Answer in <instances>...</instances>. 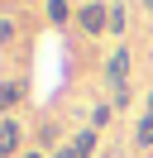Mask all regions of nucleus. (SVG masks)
Returning a JSON list of instances; mask_svg holds the SVG:
<instances>
[{"label": "nucleus", "mask_w": 153, "mask_h": 158, "mask_svg": "<svg viewBox=\"0 0 153 158\" xmlns=\"http://www.w3.org/2000/svg\"><path fill=\"white\" fill-rule=\"evenodd\" d=\"M76 19H81V29H86V34L110 29V10H101V5H81V10H76Z\"/></svg>", "instance_id": "f257e3e1"}, {"label": "nucleus", "mask_w": 153, "mask_h": 158, "mask_svg": "<svg viewBox=\"0 0 153 158\" xmlns=\"http://www.w3.org/2000/svg\"><path fill=\"white\" fill-rule=\"evenodd\" d=\"M105 77L115 81V91L124 86V77H129V53H124V48H115V58L105 62Z\"/></svg>", "instance_id": "f03ea898"}, {"label": "nucleus", "mask_w": 153, "mask_h": 158, "mask_svg": "<svg viewBox=\"0 0 153 158\" xmlns=\"http://www.w3.org/2000/svg\"><path fill=\"white\" fill-rule=\"evenodd\" d=\"M14 148H19V125H10V120H5V125H0V158H10Z\"/></svg>", "instance_id": "7ed1b4c3"}, {"label": "nucleus", "mask_w": 153, "mask_h": 158, "mask_svg": "<svg viewBox=\"0 0 153 158\" xmlns=\"http://www.w3.org/2000/svg\"><path fill=\"white\" fill-rule=\"evenodd\" d=\"M91 148H96V129L76 134V144H72V153H76V158H91Z\"/></svg>", "instance_id": "20e7f679"}, {"label": "nucleus", "mask_w": 153, "mask_h": 158, "mask_svg": "<svg viewBox=\"0 0 153 158\" xmlns=\"http://www.w3.org/2000/svg\"><path fill=\"white\" fill-rule=\"evenodd\" d=\"M19 101V81H5V86H0V110H10Z\"/></svg>", "instance_id": "39448f33"}, {"label": "nucleus", "mask_w": 153, "mask_h": 158, "mask_svg": "<svg viewBox=\"0 0 153 158\" xmlns=\"http://www.w3.org/2000/svg\"><path fill=\"white\" fill-rule=\"evenodd\" d=\"M134 139H139V144H153V110L139 120V134H134Z\"/></svg>", "instance_id": "423d86ee"}, {"label": "nucleus", "mask_w": 153, "mask_h": 158, "mask_svg": "<svg viewBox=\"0 0 153 158\" xmlns=\"http://www.w3.org/2000/svg\"><path fill=\"white\" fill-rule=\"evenodd\" d=\"M110 29H115V34L124 29V5H110Z\"/></svg>", "instance_id": "0eeeda50"}, {"label": "nucleus", "mask_w": 153, "mask_h": 158, "mask_svg": "<svg viewBox=\"0 0 153 158\" xmlns=\"http://www.w3.org/2000/svg\"><path fill=\"white\" fill-rule=\"evenodd\" d=\"M57 158H76V153H72V148H62V153H57Z\"/></svg>", "instance_id": "6e6552de"}, {"label": "nucleus", "mask_w": 153, "mask_h": 158, "mask_svg": "<svg viewBox=\"0 0 153 158\" xmlns=\"http://www.w3.org/2000/svg\"><path fill=\"white\" fill-rule=\"evenodd\" d=\"M143 5H148V15H153V0H143Z\"/></svg>", "instance_id": "1a4fd4ad"}, {"label": "nucleus", "mask_w": 153, "mask_h": 158, "mask_svg": "<svg viewBox=\"0 0 153 158\" xmlns=\"http://www.w3.org/2000/svg\"><path fill=\"white\" fill-rule=\"evenodd\" d=\"M148 110H153V96H148Z\"/></svg>", "instance_id": "9d476101"}, {"label": "nucleus", "mask_w": 153, "mask_h": 158, "mask_svg": "<svg viewBox=\"0 0 153 158\" xmlns=\"http://www.w3.org/2000/svg\"><path fill=\"white\" fill-rule=\"evenodd\" d=\"M24 158H38V153H24Z\"/></svg>", "instance_id": "9b49d317"}]
</instances>
